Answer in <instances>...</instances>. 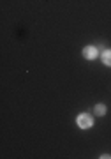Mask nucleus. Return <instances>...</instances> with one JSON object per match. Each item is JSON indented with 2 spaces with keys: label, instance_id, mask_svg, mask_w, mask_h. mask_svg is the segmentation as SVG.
Listing matches in <instances>:
<instances>
[{
  "label": "nucleus",
  "instance_id": "obj_1",
  "mask_svg": "<svg viewBox=\"0 0 111 159\" xmlns=\"http://www.w3.org/2000/svg\"><path fill=\"white\" fill-rule=\"evenodd\" d=\"M76 122H78V125L81 127V129H88V127H92V125H94V119H92V115H88V113L78 115Z\"/></svg>",
  "mask_w": 111,
  "mask_h": 159
},
{
  "label": "nucleus",
  "instance_id": "obj_3",
  "mask_svg": "<svg viewBox=\"0 0 111 159\" xmlns=\"http://www.w3.org/2000/svg\"><path fill=\"white\" fill-rule=\"evenodd\" d=\"M100 58H102V62H104L106 66H109L111 67V50H104L102 51V55H100Z\"/></svg>",
  "mask_w": 111,
  "mask_h": 159
},
{
  "label": "nucleus",
  "instance_id": "obj_2",
  "mask_svg": "<svg viewBox=\"0 0 111 159\" xmlns=\"http://www.w3.org/2000/svg\"><path fill=\"white\" fill-rule=\"evenodd\" d=\"M97 55H99V51H97L95 46H85L83 48V57L87 58V60H94Z\"/></svg>",
  "mask_w": 111,
  "mask_h": 159
},
{
  "label": "nucleus",
  "instance_id": "obj_4",
  "mask_svg": "<svg viewBox=\"0 0 111 159\" xmlns=\"http://www.w3.org/2000/svg\"><path fill=\"white\" fill-rule=\"evenodd\" d=\"M94 111H95V115L102 117V115H106L108 108H106V104H95V106H94Z\"/></svg>",
  "mask_w": 111,
  "mask_h": 159
}]
</instances>
